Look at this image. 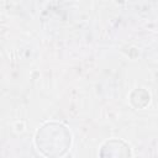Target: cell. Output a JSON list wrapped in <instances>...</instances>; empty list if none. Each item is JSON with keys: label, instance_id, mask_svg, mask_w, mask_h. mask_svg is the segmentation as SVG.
Listing matches in <instances>:
<instances>
[{"label": "cell", "instance_id": "obj_1", "mask_svg": "<svg viewBox=\"0 0 158 158\" xmlns=\"http://www.w3.org/2000/svg\"><path fill=\"white\" fill-rule=\"evenodd\" d=\"M35 142L44 157L59 158L70 147L72 136L65 126L57 122H48L37 131Z\"/></svg>", "mask_w": 158, "mask_h": 158}, {"label": "cell", "instance_id": "obj_2", "mask_svg": "<svg viewBox=\"0 0 158 158\" xmlns=\"http://www.w3.org/2000/svg\"><path fill=\"white\" fill-rule=\"evenodd\" d=\"M100 158H131L130 147L118 139L106 141L100 149Z\"/></svg>", "mask_w": 158, "mask_h": 158}]
</instances>
